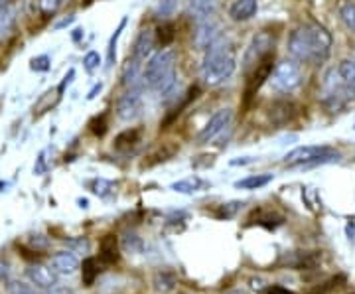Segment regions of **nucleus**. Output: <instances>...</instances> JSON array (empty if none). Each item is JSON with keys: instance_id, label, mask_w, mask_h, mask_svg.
<instances>
[{"instance_id": "1", "label": "nucleus", "mask_w": 355, "mask_h": 294, "mask_svg": "<svg viewBox=\"0 0 355 294\" xmlns=\"http://www.w3.org/2000/svg\"><path fill=\"white\" fill-rule=\"evenodd\" d=\"M331 46H334L331 34L316 22L294 28L288 38V53L298 64H326L331 53Z\"/></svg>"}, {"instance_id": "2", "label": "nucleus", "mask_w": 355, "mask_h": 294, "mask_svg": "<svg viewBox=\"0 0 355 294\" xmlns=\"http://www.w3.org/2000/svg\"><path fill=\"white\" fill-rule=\"evenodd\" d=\"M237 69V51L233 42L227 38H221L214 42L202 60V79L209 87H219L223 85Z\"/></svg>"}, {"instance_id": "3", "label": "nucleus", "mask_w": 355, "mask_h": 294, "mask_svg": "<svg viewBox=\"0 0 355 294\" xmlns=\"http://www.w3.org/2000/svg\"><path fill=\"white\" fill-rule=\"evenodd\" d=\"M176 51L160 50L148 58L142 69V87L168 97L176 89Z\"/></svg>"}, {"instance_id": "4", "label": "nucleus", "mask_w": 355, "mask_h": 294, "mask_svg": "<svg viewBox=\"0 0 355 294\" xmlns=\"http://www.w3.org/2000/svg\"><path fill=\"white\" fill-rule=\"evenodd\" d=\"M340 153L331 146H298L284 156V166L288 168H312L338 162Z\"/></svg>"}, {"instance_id": "5", "label": "nucleus", "mask_w": 355, "mask_h": 294, "mask_svg": "<svg viewBox=\"0 0 355 294\" xmlns=\"http://www.w3.org/2000/svg\"><path fill=\"white\" fill-rule=\"evenodd\" d=\"M302 67L296 60H286L275 65L272 74L268 77V85L275 93H292L302 85Z\"/></svg>"}, {"instance_id": "6", "label": "nucleus", "mask_w": 355, "mask_h": 294, "mask_svg": "<svg viewBox=\"0 0 355 294\" xmlns=\"http://www.w3.org/2000/svg\"><path fill=\"white\" fill-rule=\"evenodd\" d=\"M270 53H275V36L270 34V32H259V34H254L251 42H249V46H247V50L243 53V71H245V76L257 67V64H261L263 60H265L266 55H270Z\"/></svg>"}, {"instance_id": "7", "label": "nucleus", "mask_w": 355, "mask_h": 294, "mask_svg": "<svg viewBox=\"0 0 355 294\" xmlns=\"http://www.w3.org/2000/svg\"><path fill=\"white\" fill-rule=\"evenodd\" d=\"M275 69V53L266 55L265 60L261 64H257V67H253L249 74H247V79H245V103H249L257 95V91L261 89L268 81V77Z\"/></svg>"}, {"instance_id": "8", "label": "nucleus", "mask_w": 355, "mask_h": 294, "mask_svg": "<svg viewBox=\"0 0 355 294\" xmlns=\"http://www.w3.org/2000/svg\"><path fill=\"white\" fill-rule=\"evenodd\" d=\"M116 116L123 123H132L142 115V87L127 89L116 99Z\"/></svg>"}, {"instance_id": "9", "label": "nucleus", "mask_w": 355, "mask_h": 294, "mask_svg": "<svg viewBox=\"0 0 355 294\" xmlns=\"http://www.w3.org/2000/svg\"><path fill=\"white\" fill-rule=\"evenodd\" d=\"M231 121H233V109H229V107L219 109V111L214 113L211 119L205 123V127L200 130V135H198V144H209L211 141H216L217 137L231 125Z\"/></svg>"}, {"instance_id": "10", "label": "nucleus", "mask_w": 355, "mask_h": 294, "mask_svg": "<svg viewBox=\"0 0 355 294\" xmlns=\"http://www.w3.org/2000/svg\"><path fill=\"white\" fill-rule=\"evenodd\" d=\"M298 111H300V107L292 101V99H277V101L270 103L266 115H268V121H270L272 125L284 127V125L291 123L294 116L298 115Z\"/></svg>"}, {"instance_id": "11", "label": "nucleus", "mask_w": 355, "mask_h": 294, "mask_svg": "<svg viewBox=\"0 0 355 294\" xmlns=\"http://www.w3.org/2000/svg\"><path fill=\"white\" fill-rule=\"evenodd\" d=\"M221 38V30H219V24L211 18H203V20H198V28L193 32V44L198 50H207L214 42Z\"/></svg>"}, {"instance_id": "12", "label": "nucleus", "mask_w": 355, "mask_h": 294, "mask_svg": "<svg viewBox=\"0 0 355 294\" xmlns=\"http://www.w3.org/2000/svg\"><path fill=\"white\" fill-rule=\"evenodd\" d=\"M154 46H156V34L150 28H142L139 36L135 38V44H132V50L128 53V58L139 62V64H144L153 55Z\"/></svg>"}, {"instance_id": "13", "label": "nucleus", "mask_w": 355, "mask_h": 294, "mask_svg": "<svg viewBox=\"0 0 355 294\" xmlns=\"http://www.w3.org/2000/svg\"><path fill=\"white\" fill-rule=\"evenodd\" d=\"M16 24H18V14L14 0H0V44L12 40L16 34Z\"/></svg>"}, {"instance_id": "14", "label": "nucleus", "mask_w": 355, "mask_h": 294, "mask_svg": "<svg viewBox=\"0 0 355 294\" xmlns=\"http://www.w3.org/2000/svg\"><path fill=\"white\" fill-rule=\"evenodd\" d=\"M26 275L32 281V284H36L38 288H44V291H50L58 284V273L46 265H30Z\"/></svg>"}, {"instance_id": "15", "label": "nucleus", "mask_w": 355, "mask_h": 294, "mask_svg": "<svg viewBox=\"0 0 355 294\" xmlns=\"http://www.w3.org/2000/svg\"><path fill=\"white\" fill-rule=\"evenodd\" d=\"M259 12V0H233L229 4L227 14L233 22H247Z\"/></svg>"}, {"instance_id": "16", "label": "nucleus", "mask_w": 355, "mask_h": 294, "mask_svg": "<svg viewBox=\"0 0 355 294\" xmlns=\"http://www.w3.org/2000/svg\"><path fill=\"white\" fill-rule=\"evenodd\" d=\"M140 142H142V128L130 127L125 128L123 132H119L114 137L113 146L114 150H119V153H130V150H135L139 146Z\"/></svg>"}, {"instance_id": "17", "label": "nucleus", "mask_w": 355, "mask_h": 294, "mask_svg": "<svg viewBox=\"0 0 355 294\" xmlns=\"http://www.w3.org/2000/svg\"><path fill=\"white\" fill-rule=\"evenodd\" d=\"M119 241L113 233H107L99 243V261L103 265H114L119 261Z\"/></svg>"}, {"instance_id": "18", "label": "nucleus", "mask_w": 355, "mask_h": 294, "mask_svg": "<svg viewBox=\"0 0 355 294\" xmlns=\"http://www.w3.org/2000/svg\"><path fill=\"white\" fill-rule=\"evenodd\" d=\"M51 269L58 275H73L79 269V261L73 253L62 251V253H55L51 257Z\"/></svg>"}, {"instance_id": "19", "label": "nucleus", "mask_w": 355, "mask_h": 294, "mask_svg": "<svg viewBox=\"0 0 355 294\" xmlns=\"http://www.w3.org/2000/svg\"><path fill=\"white\" fill-rule=\"evenodd\" d=\"M207 186H209V184H207L203 178H200V176H190V178H184V180H180V182H174V184L170 186V190L176 193H186V196H191V193L203 192Z\"/></svg>"}, {"instance_id": "20", "label": "nucleus", "mask_w": 355, "mask_h": 294, "mask_svg": "<svg viewBox=\"0 0 355 294\" xmlns=\"http://www.w3.org/2000/svg\"><path fill=\"white\" fill-rule=\"evenodd\" d=\"M334 69H336V74H338V77H340V81H342L343 85L349 87L352 91H355V51L352 53V58L342 60Z\"/></svg>"}, {"instance_id": "21", "label": "nucleus", "mask_w": 355, "mask_h": 294, "mask_svg": "<svg viewBox=\"0 0 355 294\" xmlns=\"http://www.w3.org/2000/svg\"><path fill=\"white\" fill-rule=\"evenodd\" d=\"M190 12L196 16V20H203V18H211L216 12L217 0H188Z\"/></svg>"}, {"instance_id": "22", "label": "nucleus", "mask_w": 355, "mask_h": 294, "mask_svg": "<svg viewBox=\"0 0 355 294\" xmlns=\"http://www.w3.org/2000/svg\"><path fill=\"white\" fill-rule=\"evenodd\" d=\"M272 178H275L272 174H253V176L237 180L235 182V188L237 190H259V188H265L266 184H270Z\"/></svg>"}, {"instance_id": "23", "label": "nucleus", "mask_w": 355, "mask_h": 294, "mask_svg": "<svg viewBox=\"0 0 355 294\" xmlns=\"http://www.w3.org/2000/svg\"><path fill=\"white\" fill-rule=\"evenodd\" d=\"M338 14L342 18V22L345 24L347 30H352L355 34V2L354 0H340L338 4Z\"/></svg>"}, {"instance_id": "24", "label": "nucleus", "mask_w": 355, "mask_h": 294, "mask_svg": "<svg viewBox=\"0 0 355 294\" xmlns=\"http://www.w3.org/2000/svg\"><path fill=\"white\" fill-rule=\"evenodd\" d=\"M97 277H99V263H97L95 257H89V259L83 261V265H81V279H83V284L85 286H93V282H95Z\"/></svg>"}, {"instance_id": "25", "label": "nucleus", "mask_w": 355, "mask_h": 294, "mask_svg": "<svg viewBox=\"0 0 355 294\" xmlns=\"http://www.w3.org/2000/svg\"><path fill=\"white\" fill-rule=\"evenodd\" d=\"M154 34H156V42L162 48H168L174 42V38H176V28H174V24H170V22H162V24L156 28Z\"/></svg>"}, {"instance_id": "26", "label": "nucleus", "mask_w": 355, "mask_h": 294, "mask_svg": "<svg viewBox=\"0 0 355 294\" xmlns=\"http://www.w3.org/2000/svg\"><path fill=\"white\" fill-rule=\"evenodd\" d=\"M125 26H127V18H123V20H121L119 28L114 30V34L111 36V42H109V50H107V65H109V67L116 64V44H119V38H121V34H123Z\"/></svg>"}, {"instance_id": "27", "label": "nucleus", "mask_w": 355, "mask_h": 294, "mask_svg": "<svg viewBox=\"0 0 355 294\" xmlns=\"http://www.w3.org/2000/svg\"><path fill=\"white\" fill-rule=\"evenodd\" d=\"M154 286L158 293H170L176 286V277L172 273H158L154 277Z\"/></svg>"}, {"instance_id": "28", "label": "nucleus", "mask_w": 355, "mask_h": 294, "mask_svg": "<svg viewBox=\"0 0 355 294\" xmlns=\"http://www.w3.org/2000/svg\"><path fill=\"white\" fill-rule=\"evenodd\" d=\"M123 249H125L127 253L139 255V253H142V249H144V243H142V239H140L137 233H127V235L123 237Z\"/></svg>"}, {"instance_id": "29", "label": "nucleus", "mask_w": 355, "mask_h": 294, "mask_svg": "<svg viewBox=\"0 0 355 294\" xmlns=\"http://www.w3.org/2000/svg\"><path fill=\"white\" fill-rule=\"evenodd\" d=\"M113 190H114L113 182H109V180L97 178L91 182V192L95 193V196H99V198H107V196L113 192Z\"/></svg>"}, {"instance_id": "30", "label": "nucleus", "mask_w": 355, "mask_h": 294, "mask_svg": "<svg viewBox=\"0 0 355 294\" xmlns=\"http://www.w3.org/2000/svg\"><path fill=\"white\" fill-rule=\"evenodd\" d=\"M243 207V202H227V204L219 205V209L216 211V216L219 219H231L237 216V211Z\"/></svg>"}, {"instance_id": "31", "label": "nucleus", "mask_w": 355, "mask_h": 294, "mask_svg": "<svg viewBox=\"0 0 355 294\" xmlns=\"http://www.w3.org/2000/svg\"><path fill=\"white\" fill-rule=\"evenodd\" d=\"M6 291L8 294H40L32 284H26V282L20 281H12L6 284Z\"/></svg>"}, {"instance_id": "32", "label": "nucleus", "mask_w": 355, "mask_h": 294, "mask_svg": "<svg viewBox=\"0 0 355 294\" xmlns=\"http://www.w3.org/2000/svg\"><path fill=\"white\" fill-rule=\"evenodd\" d=\"M89 127H91V132L95 137H105V132H107V115L103 113V115L95 116Z\"/></svg>"}, {"instance_id": "33", "label": "nucleus", "mask_w": 355, "mask_h": 294, "mask_svg": "<svg viewBox=\"0 0 355 294\" xmlns=\"http://www.w3.org/2000/svg\"><path fill=\"white\" fill-rule=\"evenodd\" d=\"M99 65H101V55L97 51H89L87 55L83 58V67H85L87 74H93Z\"/></svg>"}, {"instance_id": "34", "label": "nucleus", "mask_w": 355, "mask_h": 294, "mask_svg": "<svg viewBox=\"0 0 355 294\" xmlns=\"http://www.w3.org/2000/svg\"><path fill=\"white\" fill-rule=\"evenodd\" d=\"M257 223H259V225H265L266 230H277L279 225H282V218L268 211V214H263V218H259Z\"/></svg>"}, {"instance_id": "35", "label": "nucleus", "mask_w": 355, "mask_h": 294, "mask_svg": "<svg viewBox=\"0 0 355 294\" xmlns=\"http://www.w3.org/2000/svg\"><path fill=\"white\" fill-rule=\"evenodd\" d=\"M50 55H38V58H34L32 62H30V67L34 69V71H48L50 69Z\"/></svg>"}, {"instance_id": "36", "label": "nucleus", "mask_w": 355, "mask_h": 294, "mask_svg": "<svg viewBox=\"0 0 355 294\" xmlns=\"http://www.w3.org/2000/svg\"><path fill=\"white\" fill-rule=\"evenodd\" d=\"M174 8H176V0H160L156 12L160 14V16H170V14L174 12Z\"/></svg>"}, {"instance_id": "37", "label": "nucleus", "mask_w": 355, "mask_h": 294, "mask_svg": "<svg viewBox=\"0 0 355 294\" xmlns=\"http://www.w3.org/2000/svg\"><path fill=\"white\" fill-rule=\"evenodd\" d=\"M62 0H40V8L44 14H53L60 8Z\"/></svg>"}, {"instance_id": "38", "label": "nucleus", "mask_w": 355, "mask_h": 294, "mask_svg": "<svg viewBox=\"0 0 355 294\" xmlns=\"http://www.w3.org/2000/svg\"><path fill=\"white\" fill-rule=\"evenodd\" d=\"M67 247H71L73 251H87L89 241L85 237H79V239H69L67 241Z\"/></svg>"}, {"instance_id": "39", "label": "nucleus", "mask_w": 355, "mask_h": 294, "mask_svg": "<svg viewBox=\"0 0 355 294\" xmlns=\"http://www.w3.org/2000/svg\"><path fill=\"white\" fill-rule=\"evenodd\" d=\"M265 294H294L288 288H284L282 284H270L268 288L265 291Z\"/></svg>"}, {"instance_id": "40", "label": "nucleus", "mask_w": 355, "mask_h": 294, "mask_svg": "<svg viewBox=\"0 0 355 294\" xmlns=\"http://www.w3.org/2000/svg\"><path fill=\"white\" fill-rule=\"evenodd\" d=\"M254 158L253 156H243V158H235V160H231L229 164L231 166H247V164H253Z\"/></svg>"}, {"instance_id": "41", "label": "nucleus", "mask_w": 355, "mask_h": 294, "mask_svg": "<svg viewBox=\"0 0 355 294\" xmlns=\"http://www.w3.org/2000/svg\"><path fill=\"white\" fill-rule=\"evenodd\" d=\"M8 275H10V265L4 263V261H0V281H6Z\"/></svg>"}, {"instance_id": "42", "label": "nucleus", "mask_w": 355, "mask_h": 294, "mask_svg": "<svg viewBox=\"0 0 355 294\" xmlns=\"http://www.w3.org/2000/svg\"><path fill=\"white\" fill-rule=\"evenodd\" d=\"M345 231H347V237H349V241H354L355 239V221L354 219H349V223H347Z\"/></svg>"}, {"instance_id": "43", "label": "nucleus", "mask_w": 355, "mask_h": 294, "mask_svg": "<svg viewBox=\"0 0 355 294\" xmlns=\"http://www.w3.org/2000/svg\"><path fill=\"white\" fill-rule=\"evenodd\" d=\"M73 20H76V16H69V18H64L62 22H58V24H55V30H62V28H65V26L71 24Z\"/></svg>"}, {"instance_id": "44", "label": "nucleus", "mask_w": 355, "mask_h": 294, "mask_svg": "<svg viewBox=\"0 0 355 294\" xmlns=\"http://www.w3.org/2000/svg\"><path fill=\"white\" fill-rule=\"evenodd\" d=\"M46 294H71V291L62 288V286H53V288H50V291H46Z\"/></svg>"}, {"instance_id": "45", "label": "nucleus", "mask_w": 355, "mask_h": 294, "mask_svg": "<svg viewBox=\"0 0 355 294\" xmlns=\"http://www.w3.org/2000/svg\"><path fill=\"white\" fill-rule=\"evenodd\" d=\"M101 89H103V85H101V83H97V85H95L93 89L89 91L87 99H95V97H97V93H99V91H101Z\"/></svg>"}, {"instance_id": "46", "label": "nucleus", "mask_w": 355, "mask_h": 294, "mask_svg": "<svg viewBox=\"0 0 355 294\" xmlns=\"http://www.w3.org/2000/svg\"><path fill=\"white\" fill-rule=\"evenodd\" d=\"M251 286H253L254 291H263V281H261V279H253V281H251Z\"/></svg>"}, {"instance_id": "47", "label": "nucleus", "mask_w": 355, "mask_h": 294, "mask_svg": "<svg viewBox=\"0 0 355 294\" xmlns=\"http://www.w3.org/2000/svg\"><path fill=\"white\" fill-rule=\"evenodd\" d=\"M4 188H6V184H4V182H2V180H0V192H2V190H4Z\"/></svg>"}, {"instance_id": "48", "label": "nucleus", "mask_w": 355, "mask_h": 294, "mask_svg": "<svg viewBox=\"0 0 355 294\" xmlns=\"http://www.w3.org/2000/svg\"><path fill=\"white\" fill-rule=\"evenodd\" d=\"M227 294H245V293H243V291H231V293Z\"/></svg>"}, {"instance_id": "49", "label": "nucleus", "mask_w": 355, "mask_h": 294, "mask_svg": "<svg viewBox=\"0 0 355 294\" xmlns=\"http://www.w3.org/2000/svg\"><path fill=\"white\" fill-rule=\"evenodd\" d=\"M91 2H93V0H85V4H91Z\"/></svg>"}]
</instances>
